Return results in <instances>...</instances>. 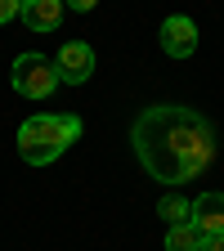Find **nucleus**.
Returning <instances> with one entry per match:
<instances>
[{"mask_svg":"<svg viewBox=\"0 0 224 251\" xmlns=\"http://www.w3.org/2000/svg\"><path fill=\"white\" fill-rule=\"evenodd\" d=\"M130 144L139 166L157 184H184L198 179L215 162V126L179 103H157L144 108L130 126Z\"/></svg>","mask_w":224,"mask_h":251,"instance_id":"f257e3e1","label":"nucleus"},{"mask_svg":"<svg viewBox=\"0 0 224 251\" xmlns=\"http://www.w3.org/2000/svg\"><path fill=\"white\" fill-rule=\"evenodd\" d=\"M157 41H162V50L171 58H188V54L198 50V23L184 18V14H171L162 23V31H157Z\"/></svg>","mask_w":224,"mask_h":251,"instance_id":"39448f33","label":"nucleus"},{"mask_svg":"<svg viewBox=\"0 0 224 251\" xmlns=\"http://www.w3.org/2000/svg\"><path fill=\"white\" fill-rule=\"evenodd\" d=\"M9 81H14V90L23 94V99H45V94H54V85H58V68L45 54H18Z\"/></svg>","mask_w":224,"mask_h":251,"instance_id":"7ed1b4c3","label":"nucleus"},{"mask_svg":"<svg viewBox=\"0 0 224 251\" xmlns=\"http://www.w3.org/2000/svg\"><path fill=\"white\" fill-rule=\"evenodd\" d=\"M166 251H202V233L193 229V220L171 225V233H166Z\"/></svg>","mask_w":224,"mask_h":251,"instance_id":"6e6552de","label":"nucleus"},{"mask_svg":"<svg viewBox=\"0 0 224 251\" xmlns=\"http://www.w3.org/2000/svg\"><path fill=\"white\" fill-rule=\"evenodd\" d=\"M54 68H58V81L81 85V81H90V72H94V50H90L85 41H68V45H58Z\"/></svg>","mask_w":224,"mask_h":251,"instance_id":"20e7f679","label":"nucleus"},{"mask_svg":"<svg viewBox=\"0 0 224 251\" xmlns=\"http://www.w3.org/2000/svg\"><path fill=\"white\" fill-rule=\"evenodd\" d=\"M202 251H224V229L220 233H206L202 238Z\"/></svg>","mask_w":224,"mask_h":251,"instance_id":"9b49d317","label":"nucleus"},{"mask_svg":"<svg viewBox=\"0 0 224 251\" xmlns=\"http://www.w3.org/2000/svg\"><path fill=\"white\" fill-rule=\"evenodd\" d=\"M188 220H193V229L206 238V233H220L224 229V193H202L193 202V211H188Z\"/></svg>","mask_w":224,"mask_h":251,"instance_id":"423d86ee","label":"nucleus"},{"mask_svg":"<svg viewBox=\"0 0 224 251\" xmlns=\"http://www.w3.org/2000/svg\"><path fill=\"white\" fill-rule=\"evenodd\" d=\"M81 139V117H58V112H41L27 117L18 126V157L27 166H50Z\"/></svg>","mask_w":224,"mask_h":251,"instance_id":"f03ea898","label":"nucleus"},{"mask_svg":"<svg viewBox=\"0 0 224 251\" xmlns=\"http://www.w3.org/2000/svg\"><path fill=\"white\" fill-rule=\"evenodd\" d=\"M18 18L27 23V31H54L63 23V0H23Z\"/></svg>","mask_w":224,"mask_h":251,"instance_id":"0eeeda50","label":"nucleus"},{"mask_svg":"<svg viewBox=\"0 0 224 251\" xmlns=\"http://www.w3.org/2000/svg\"><path fill=\"white\" fill-rule=\"evenodd\" d=\"M188 211H193V202H184V198H175V193H166L162 202H157V215H162L166 225H184Z\"/></svg>","mask_w":224,"mask_h":251,"instance_id":"1a4fd4ad","label":"nucleus"},{"mask_svg":"<svg viewBox=\"0 0 224 251\" xmlns=\"http://www.w3.org/2000/svg\"><path fill=\"white\" fill-rule=\"evenodd\" d=\"M63 5H72V9H76V14H90V9H94V5H99V0H63Z\"/></svg>","mask_w":224,"mask_h":251,"instance_id":"f8f14e48","label":"nucleus"},{"mask_svg":"<svg viewBox=\"0 0 224 251\" xmlns=\"http://www.w3.org/2000/svg\"><path fill=\"white\" fill-rule=\"evenodd\" d=\"M18 9H23V0H0V27L9 18H18Z\"/></svg>","mask_w":224,"mask_h":251,"instance_id":"9d476101","label":"nucleus"}]
</instances>
